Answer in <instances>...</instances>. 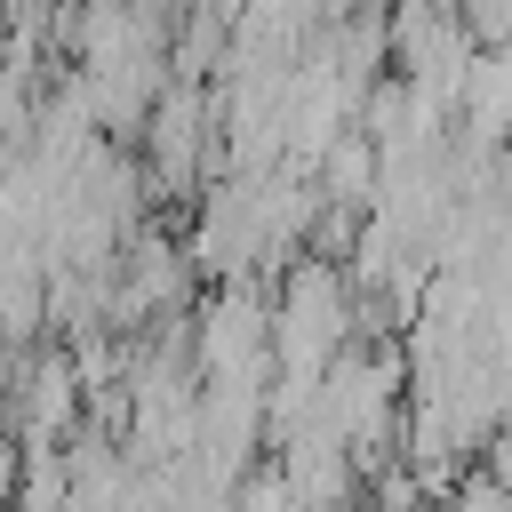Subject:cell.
Here are the masks:
<instances>
[{
  "label": "cell",
  "instance_id": "6da1fadb",
  "mask_svg": "<svg viewBox=\"0 0 512 512\" xmlns=\"http://www.w3.org/2000/svg\"><path fill=\"white\" fill-rule=\"evenodd\" d=\"M192 352H200V384L280 376V360H272V296H264L256 280L208 288V304L192 312Z\"/></svg>",
  "mask_w": 512,
  "mask_h": 512
}]
</instances>
